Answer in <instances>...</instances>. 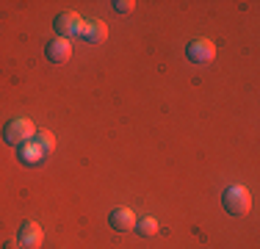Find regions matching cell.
I'll return each instance as SVG.
<instances>
[{"mask_svg": "<svg viewBox=\"0 0 260 249\" xmlns=\"http://www.w3.org/2000/svg\"><path fill=\"white\" fill-rule=\"evenodd\" d=\"M45 55L53 61V64H67V61L72 58V45L67 39H58V36H55L53 42L45 45Z\"/></svg>", "mask_w": 260, "mask_h": 249, "instance_id": "6", "label": "cell"}, {"mask_svg": "<svg viewBox=\"0 0 260 249\" xmlns=\"http://www.w3.org/2000/svg\"><path fill=\"white\" fill-rule=\"evenodd\" d=\"M34 141H36V147H39L45 155H50V152H53V147H55L53 133H47V130H42V133H34Z\"/></svg>", "mask_w": 260, "mask_h": 249, "instance_id": "10", "label": "cell"}, {"mask_svg": "<svg viewBox=\"0 0 260 249\" xmlns=\"http://www.w3.org/2000/svg\"><path fill=\"white\" fill-rule=\"evenodd\" d=\"M42 227L36 222H25L20 227V235H17V244H20V249H39L42 246Z\"/></svg>", "mask_w": 260, "mask_h": 249, "instance_id": "5", "label": "cell"}, {"mask_svg": "<svg viewBox=\"0 0 260 249\" xmlns=\"http://www.w3.org/2000/svg\"><path fill=\"white\" fill-rule=\"evenodd\" d=\"M114 9L119 11V14H130V11L136 9V3H130V0H116V3H114Z\"/></svg>", "mask_w": 260, "mask_h": 249, "instance_id": "12", "label": "cell"}, {"mask_svg": "<svg viewBox=\"0 0 260 249\" xmlns=\"http://www.w3.org/2000/svg\"><path fill=\"white\" fill-rule=\"evenodd\" d=\"M6 249H20V244H17V241H9V244H6Z\"/></svg>", "mask_w": 260, "mask_h": 249, "instance_id": "13", "label": "cell"}, {"mask_svg": "<svg viewBox=\"0 0 260 249\" xmlns=\"http://www.w3.org/2000/svg\"><path fill=\"white\" fill-rule=\"evenodd\" d=\"M20 158H22V164L34 166V164H39V161H45L47 155L42 152L39 147H36V141H34V139H30V141H25V144L20 147Z\"/></svg>", "mask_w": 260, "mask_h": 249, "instance_id": "9", "label": "cell"}, {"mask_svg": "<svg viewBox=\"0 0 260 249\" xmlns=\"http://www.w3.org/2000/svg\"><path fill=\"white\" fill-rule=\"evenodd\" d=\"M221 202H224V210L230 216H246L252 208V194L246 185H230V189H224Z\"/></svg>", "mask_w": 260, "mask_h": 249, "instance_id": "1", "label": "cell"}, {"mask_svg": "<svg viewBox=\"0 0 260 249\" xmlns=\"http://www.w3.org/2000/svg\"><path fill=\"white\" fill-rule=\"evenodd\" d=\"M136 213L130 208H116V210H111V216H108V224L116 230V233H130V230H136Z\"/></svg>", "mask_w": 260, "mask_h": 249, "instance_id": "7", "label": "cell"}, {"mask_svg": "<svg viewBox=\"0 0 260 249\" xmlns=\"http://www.w3.org/2000/svg\"><path fill=\"white\" fill-rule=\"evenodd\" d=\"M136 233H139V235H147V238H150V235L158 233V222L152 219V216H147V219H139V222H136Z\"/></svg>", "mask_w": 260, "mask_h": 249, "instance_id": "11", "label": "cell"}, {"mask_svg": "<svg viewBox=\"0 0 260 249\" xmlns=\"http://www.w3.org/2000/svg\"><path fill=\"white\" fill-rule=\"evenodd\" d=\"M80 36H83L86 42H91V45H103V42L108 39V25L103 20H86L80 25Z\"/></svg>", "mask_w": 260, "mask_h": 249, "instance_id": "8", "label": "cell"}, {"mask_svg": "<svg viewBox=\"0 0 260 249\" xmlns=\"http://www.w3.org/2000/svg\"><path fill=\"white\" fill-rule=\"evenodd\" d=\"M80 25H83V20H80L75 11H61V14L55 17L53 28H55V34H58V39L70 42L72 36H80Z\"/></svg>", "mask_w": 260, "mask_h": 249, "instance_id": "3", "label": "cell"}, {"mask_svg": "<svg viewBox=\"0 0 260 249\" xmlns=\"http://www.w3.org/2000/svg\"><path fill=\"white\" fill-rule=\"evenodd\" d=\"M185 55H188V61H194V64H208V61H213L216 47L210 39H194L185 47Z\"/></svg>", "mask_w": 260, "mask_h": 249, "instance_id": "4", "label": "cell"}, {"mask_svg": "<svg viewBox=\"0 0 260 249\" xmlns=\"http://www.w3.org/2000/svg\"><path fill=\"white\" fill-rule=\"evenodd\" d=\"M3 139H6V144H11V147H22L25 141L34 139V122H30L28 116H14L11 122H6Z\"/></svg>", "mask_w": 260, "mask_h": 249, "instance_id": "2", "label": "cell"}]
</instances>
